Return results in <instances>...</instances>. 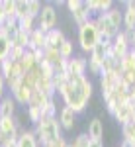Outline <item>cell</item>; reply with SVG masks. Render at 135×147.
Here are the masks:
<instances>
[{
  "label": "cell",
  "instance_id": "17",
  "mask_svg": "<svg viewBox=\"0 0 135 147\" xmlns=\"http://www.w3.org/2000/svg\"><path fill=\"white\" fill-rule=\"evenodd\" d=\"M131 108L127 106V104H122L118 110H116V114H114V118H116V122L120 125H125V124H129L131 122Z\"/></svg>",
  "mask_w": 135,
  "mask_h": 147
},
{
  "label": "cell",
  "instance_id": "11",
  "mask_svg": "<svg viewBox=\"0 0 135 147\" xmlns=\"http://www.w3.org/2000/svg\"><path fill=\"white\" fill-rule=\"evenodd\" d=\"M124 32H135V0L125 2V10H124Z\"/></svg>",
  "mask_w": 135,
  "mask_h": 147
},
{
  "label": "cell",
  "instance_id": "25",
  "mask_svg": "<svg viewBox=\"0 0 135 147\" xmlns=\"http://www.w3.org/2000/svg\"><path fill=\"white\" fill-rule=\"evenodd\" d=\"M59 53H61V57H63V59H71V57H73V53H75V45H73V41H71V39H65V41H63V45L59 47Z\"/></svg>",
  "mask_w": 135,
  "mask_h": 147
},
{
  "label": "cell",
  "instance_id": "36",
  "mask_svg": "<svg viewBox=\"0 0 135 147\" xmlns=\"http://www.w3.org/2000/svg\"><path fill=\"white\" fill-rule=\"evenodd\" d=\"M6 20H8V16H6L4 8H2V0H0V26H4V24H6Z\"/></svg>",
  "mask_w": 135,
  "mask_h": 147
},
{
  "label": "cell",
  "instance_id": "13",
  "mask_svg": "<svg viewBox=\"0 0 135 147\" xmlns=\"http://www.w3.org/2000/svg\"><path fill=\"white\" fill-rule=\"evenodd\" d=\"M18 147H39V141L35 137L34 129H24L18 136Z\"/></svg>",
  "mask_w": 135,
  "mask_h": 147
},
{
  "label": "cell",
  "instance_id": "35",
  "mask_svg": "<svg viewBox=\"0 0 135 147\" xmlns=\"http://www.w3.org/2000/svg\"><path fill=\"white\" fill-rule=\"evenodd\" d=\"M80 2H82V0H69V2H67V8L73 12L75 8H79V6H80Z\"/></svg>",
  "mask_w": 135,
  "mask_h": 147
},
{
  "label": "cell",
  "instance_id": "32",
  "mask_svg": "<svg viewBox=\"0 0 135 147\" xmlns=\"http://www.w3.org/2000/svg\"><path fill=\"white\" fill-rule=\"evenodd\" d=\"M41 8H43L41 2H37V0H30V16H32V18L37 20L39 14H41Z\"/></svg>",
  "mask_w": 135,
  "mask_h": 147
},
{
  "label": "cell",
  "instance_id": "28",
  "mask_svg": "<svg viewBox=\"0 0 135 147\" xmlns=\"http://www.w3.org/2000/svg\"><path fill=\"white\" fill-rule=\"evenodd\" d=\"M22 65H24V69H26V71H28V69H32L34 65H37V59H35L34 51L26 49V55H24V59H22Z\"/></svg>",
  "mask_w": 135,
  "mask_h": 147
},
{
  "label": "cell",
  "instance_id": "29",
  "mask_svg": "<svg viewBox=\"0 0 135 147\" xmlns=\"http://www.w3.org/2000/svg\"><path fill=\"white\" fill-rule=\"evenodd\" d=\"M2 8L8 18H16V0H2Z\"/></svg>",
  "mask_w": 135,
  "mask_h": 147
},
{
  "label": "cell",
  "instance_id": "27",
  "mask_svg": "<svg viewBox=\"0 0 135 147\" xmlns=\"http://www.w3.org/2000/svg\"><path fill=\"white\" fill-rule=\"evenodd\" d=\"M28 118H30V122L34 125H37L41 122V118H43V114L39 108H34V106H28Z\"/></svg>",
  "mask_w": 135,
  "mask_h": 147
},
{
  "label": "cell",
  "instance_id": "39",
  "mask_svg": "<svg viewBox=\"0 0 135 147\" xmlns=\"http://www.w3.org/2000/svg\"><path fill=\"white\" fill-rule=\"evenodd\" d=\"M4 147H18V139H14V141H10L8 145H4Z\"/></svg>",
  "mask_w": 135,
  "mask_h": 147
},
{
  "label": "cell",
  "instance_id": "43",
  "mask_svg": "<svg viewBox=\"0 0 135 147\" xmlns=\"http://www.w3.org/2000/svg\"><path fill=\"white\" fill-rule=\"evenodd\" d=\"M129 124H135V110L131 112V122H129Z\"/></svg>",
  "mask_w": 135,
  "mask_h": 147
},
{
  "label": "cell",
  "instance_id": "10",
  "mask_svg": "<svg viewBox=\"0 0 135 147\" xmlns=\"http://www.w3.org/2000/svg\"><path fill=\"white\" fill-rule=\"evenodd\" d=\"M77 116H79L77 112H73L71 108L63 106L61 112H59V124H61V127L67 129V131H71V129L75 127V124H77Z\"/></svg>",
  "mask_w": 135,
  "mask_h": 147
},
{
  "label": "cell",
  "instance_id": "21",
  "mask_svg": "<svg viewBox=\"0 0 135 147\" xmlns=\"http://www.w3.org/2000/svg\"><path fill=\"white\" fill-rule=\"evenodd\" d=\"M12 45H14V43H12L10 39H8L4 34H0V63H2V61H6V59L10 57Z\"/></svg>",
  "mask_w": 135,
  "mask_h": 147
},
{
  "label": "cell",
  "instance_id": "41",
  "mask_svg": "<svg viewBox=\"0 0 135 147\" xmlns=\"http://www.w3.org/2000/svg\"><path fill=\"white\" fill-rule=\"evenodd\" d=\"M131 53H135V35H133V39H131Z\"/></svg>",
  "mask_w": 135,
  "mask_h": 147
},
{
  "label": "cell",
  "instance_id": "4",
  "mask_svg": "<svg viewBox=\"0 0 135 147\" xmlns=\"http://www.w3.org/2000/svg\"><path fill=\"white\" fill-rule=\"evenodd\" d=\"M57 22H59L57 8L53 6V4H43L41 14H39V18H37V28H39L43 34H49L51 30H55Z\"/></svg>",
  "mask_w": 135,
  "mask_h": 147
},
{
  "label": "cell",
  "instance_id": "7",
  "mask_svg": "<svg viewBox=\"0 0 135 147\" xmlns=\"http://www.w3.org/2000/svg\"><path fill=\"white\" fill-rule=\"evenodd\" d=\"M112 49H114V57H116V59H124V57L131 51V43H129V39H127V35H125L124 30L114 37Z\"/></svg>",
  "mask_w": 135,
  "mask_h": 147
},
{
  "label": "cell",
  "instance_id": "23",
  "mask_svg": "<svg viewBox=\"0 0 135 147\" xmlns=\"http://www.w3.org/2000/svg\"><path fill=\"white\" fill-rule=\"evenodd\" d=\"M122 136H124V141L135 145V124H125L122 125Z\"/></svg>",
  "mask_w": 135,
  "mask_h": 147
},
{
  "label": "cell",
  "instance_id": "44",
  "mask_svg": "<svg viewBox=\"0 0 135 147\" xmlns=\"http://www.w3.org/2000/svg\"><path fill=\"white\" fill-rule=\"evenodd\" d=\"M67 147H71V143H69V145H67Z\"/></svg>",
  "mask_w": 135,
  "mask_h": 147
},
{
  "label": "cell",
  "instance_id": "20",
  "mask_svg": "<svg viewBox=\"0 0 135 147\" xmlns=\"http://www.w3.org/2000/svg\"><path fill=\"white\" fill-rule=\"evenodd\" d=\"M106 14H108L110 22L114 24V28H116L118 32H122V30H124V12H120V8H112V10L106 12Z\"/></svg>",
  "mask_w": 135,
  "mask_h": 147
},
{
  "label": "cell",
  "instance_id": "18",
  "mask_svg": "<svg viewBox=\"0 0 135 147\" xmlns=\"http://www.w3.org/2000/svg\"><path fill=\"white\" fill-rule=\"evenodd\" d=\"M88 137L90 139H102L104 137V125L98 118H94V120H90L88 122Z\"/></svg>",
  "mask_w": 135,
  "mask_h": 147
},
{
  "label": "cell",
  "instance_id": "40",
  "mask_svg": "<svg viewBox=\"0 0 135 147\" xmlns=\"http://www.w3.org/2000/svg\"><path fill=\"white\" fill-rule=\"evenodd\" d=\"M129 96H131V98H135V84L129 88Z\"/></svg>",
  "mask_w": 135,
  "mask_h": 147
},
{
  "label": "cell",
  "instance_id": "38",
  "mask_svg": "<svg viewBox=\"0 0 135 147\" xmlns=\"http://www.w3.org/2000/svg\"><path fill=\"white\" fill-rule=\"evenodd\" d=\"M88 147H104V143H102V139H90Z\"/></svg>",
  "mask_w": 135,
  "mask_h": 147
},
{
  "label": "cell",
  "instance_id": "26",
  "mask_svg": "<svg viewBox=\"0 0 135 147\" xmlns=\"http://www.w3.org/2000/svg\"><path fill=\"white\" fill-rule=\"evenodd\" d=\"M30 35H32V34H28V32H22V30H20L18 35H16V39H14V45L28 49V47H30Z\"/></svg>",
  "mask_w": 135,
  "mask_h": 147
},
{
  "label": "cell",
  "instance_id": "37",
  "mask_svg": "<svg viewBox=\"0 0 135 147\" xmlns=\"http://www.w3.org/2000/svg\"><path fill=\"white\" fill-rule=\"evenodd\" d=\"M4 90H6V80H4V77L0 75V102H2V98H4Z\"/></svg>",
  "mask_w": 135,
  "mask_h": 147
},
{
  "label": "cell",
  "instance_id": "9",
  "mask_svg": "<svg viewBox=\"0 0 135 147\" xmlns=\"http://www.w3.org/2000/svg\"><path fill=\"white\" fill-rule=\"evenodd\" d=\"M71 16H73V20H75V24H77L79 28L92 20V12H90V8H88L86 2H80L79 8H75V10L71 12Z\"/></svg>",
  "mask_w": 135,
  "mask_h": 147
},
{
  "label": "cell",
  "instance_id": "6",
  "mask_svg": "<svg viewBox=\"0 0 135 147\" xmlns=\"http://www.w3.org/2000/svg\"><path fill=\"white\" fill-rule=\"evenodd\" d=\"M94 22H96V28H98L100 35H102V37H106V39H114L116 35L120 34V32L114 28V24L110 22L108 14H98V16L94 18Z\"/></svg>",
  "mask_w": 135,
  "mask_h": 147
},
{
  "label": "cell",
  "instance_id": "2",
  "mask_svg": "<svg viewBox=\"0 0 135 147\" xmlns=\"http://www.w3.org/2000/svg\"><path fill=\"white\" fill-rule=\"evenodd\" d=\"M61 131H63V127L59 124V118H41V122L34 127V134L37 137V141H39V145L45 147L49 145V143H53L57 141L61 136Z\"/></svg>",
  "mask_w": 135,
  "mask_h": 147
},
{
  "label": "cell",
  "instance_id": "31",
  "mask_svg": "<svg viewBox=\"0 0 135 147\" xmlns=\"http://www.w3.org/2000/svg\"><path fill=\"white\" fill-rule=\"evenodd\" d=\"M24 55H26V49H24V47L12 45V51H10V57H8V59H12V61H22Z\"/></svg>",
  "mask_w": 135,
  "mask_h": 147
},
{
  "label": "cell",
  "instance_id": "15",
  "mask_svg": "<svg viewBox=\"0 0 135 147\" xmlns=\"http://www.w3.org/2000/svg\"><path fill=\"white\" fill-rule=\"evenodd\" d=\"M12 98L16 100V104H22V106H28L30 104V100H32V90L28 88V86H24V84H20L16 90L12 92Z\"/></svg>",
  "mask_w": 135,
  "mask_h": 147
},
{
  "label": "cell",
  "instance_id": "24",
  "mask_svg": "<svg viewBox=\"0 0 135 147\" xmlns=\"http://www.w3.org/2000/svg\"><path fill=\"white\" fill-rule=\"evenodd\" d=\"M30 14V0H16V18L20 20Z\"/></svg>",
  "mask_w": 135,
  "mask_h": 147
},
{
  "label": "cell",
  "instance_id": "8",
  "mask_svg": "<svg viewBox=\"0 0 135 147\" xmlns=\"http://www.w3.org/2000/svg\"><path fill=\"white\" fill-rule=\"evenodd\" d=\"M118 86H120V77H118L116 73H102V75H100L102 96H110Z\"/></svg>",
  "mask_w": 135,
  "mask_h": 147
},
{
  "label": "cell",
  "instance_id": "33",
  "mask_svg": "<svg viewBox=\"0 0 135 147\" xmlns=\"http://www.w3.org/2000/svg\"><path fill=\"white\" fill-rule=\"evenodd\" d=\"M39 65H41V75H43V77H47V79H53V77H55V67H53V65H49L47 61L39 63Z\"/></svg>",
  "mask_w": 135,
  "mask_h": 147
},
{
  "label": "cell",
  "instance_id": "3",
  "mask_svg": "<svg viewBox=\"0 0 135 147\" xmlns=\"http://www.w3.org/2000/svg\"><path fill=\"white\" fill-rule=\"evenodd\" d=\"M98 41H100V32H98L94 20H90V22H86L84 26L79 28V45L82 51L92 53V49L96 47Z\"/></svg>",
  "mask_w": 135,
  "mask_h": 147
},
{
  "label": "cell",
  "instance_id": "30",
  "mask_svg": "<svg viewBox=\"0 0 135 147\" xmlns=\"http://www.w3.org/2000/svg\"><path fill=\"white\" fill-rule=\"evenodd\" d=\"M88 143H90L88 134H80V136H77L75 139H73L71 147H88Z\"/></svg>",
  "mask_w": 135,
  "mask_h": 147
},
{
  "label": "cell",
  "instance_id": "42",
  "mask_svg": "<svg viewBox=\"0 0 135 147\" xmlns=\"http://www.w3.org/2000/svg\"><path fill=\"white\" fill-rule=\"evenodd\" d=\"M120 147H135V145H131V143H127V141H122V145Z\"/></svg>",
  "mask_w": 135,
  "mask_h": 147
},
{
  "label": "cell",
  "instance_id": "12",
  "mask_svg": "<svg viewBox=\"0 0 135 147\" xmlns=\"http://www.w3.org/2000/svg\"><path fill=\"white\" fill-rule=\"evenodd\" d=\"M67 37H65V34L61 32V30H51L49 34H47V37H45V49L47 47H51V49H59V47L63 45V41H65Z\"/></svg>",
  "mask_w": 135,
  "mask_h": 147
},
{
  "label": "cell",
  "instance_id": "22",
  "mask_svg": "<svg viewBox=\"0 0 135 147\" xmlns=\"http://www.w3.org/2000/svg\"><path fill=\"white\" fill-rule=\"evenodd\" d=\"M35 22H37V20H35V18H32V16L28 14V16H24V18H20V20H18V26H20V30H22V32L32 34L35 28H37V26H35Z\"/></svg>",
  "mask_w": 135,
  "mask_h": 147
},
{
  "label": "cell",
  "instance_id": "1",
  "mask_svg": "<svg viewBox=\"0 0 135 147\" xmlns=\"http://www.w3.org/2000/svg\"><path fill=\"white\" fill-rule=\"evenodd\" d=\"M59 96L63 98L67 108L80 114L86 110L88 100L92 98V82L86 77H69L67 84L59 92Z\"/></svg>",
  "mask_w": 135,
  "mask_h": 147
},
{
  "label": "cell",
  "instance_id": "19",
  "mask_svg": "<svg viewBox=\"0 0 135 147\" xmlns=\"http://www.w3.org/2000/svg\"><path fill=\"white\" fill-rule=\"evenodd\" d=\"M49 100H51V96H47V94H43V92H39V90H34V92H32V100H30L28 106L39 108V110L43 112V108L47 106V102H49Z\"/></svg>",
  "mask_w": 135,
  "mask_h": 147
},
{
  "label": "cell",
  "instance_id": "14",
  "mask_svg": "<svg viewBox=\"0 0 135 147\" xmlns=\"http://www.w3.org/2000/svg\"><path fill=\"white\" fill-rule=\"evenodd\" d=\"M16 116V100L12 96H4L0 102V118H12Z\"/></svg>",
  "mask_w": 135,
  "mask_h": 147
},
{
  "label": "cell",
  "instance_id": "16",
  "mask_svg": "<svg viewBox=\"0 0 135 147\" xmlns=\"http://www.w3.org/2000/svg\"><path fill=\"white\" fill-rule=\"evenodd\" d=\"M45 37H47V34H43L39 28H35L30 35V47L28 49H45Z\"/></svg>",
  "mask_w": 135,
  "mask_h": 147
},
{
  "label": "cell",
  "instance_id": "5",
  "mask_svg": "<svg viewBox=\"0 0 135 147\" xmlns=\"http://www.w3.org/2000/svg\"><path fill=\"white\" fill-rule=\"evenodd\" d=\"M88 71V59L80 55H73L67 61V75L69 77H86Z\"/></svg>",
  "mask_w": 135,
  "mask_h": 147
},
{
  "label": "cell",
  "instance_id": "34",
  "mask_svg": "<svg viewBox=\"0 0 135 147\" xmlns=\"http://www.w3.org/2000/svg\"><path fill=\"white\" fill-rule=\"evenodd\" d=\"M69 143H67V139L65 137H59L57 141H53V143H49V145H45V147H67Z\"/></svg>",
  "mask_w": 135,
  "mask_h": 147
}]
</instances>
